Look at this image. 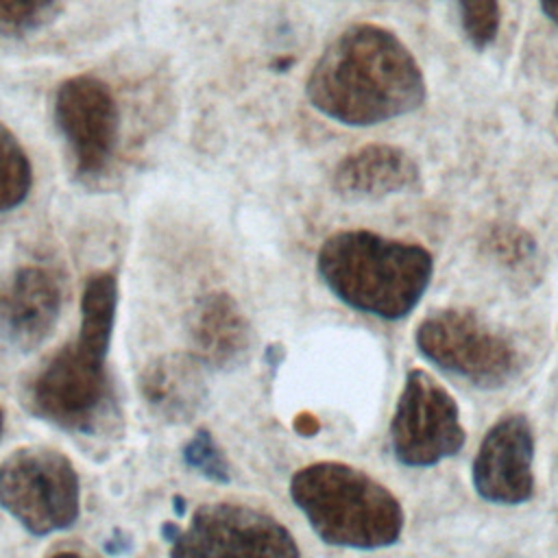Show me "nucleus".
<instances>
[{"instance_id": "1", "label": "nucleus", "mask_w": 558, "mask_h": 558, "mask_svg": "<svg viewBox=\"0 0 558 558\" xmlns=\"http://www.w3.org/2000/svg\"><path fill=\"white\" fill-rule=\"evenodd\" d=\"M305 94L323 116L349 126H371L418 109L425 78L395 33L353 24L320 52Z\"/></svg>"}, {"instance_id": "2", "label": "nucleus", "mask_w": 558, "mask_h": 558, "mask_svg": "<svg viewBox=\"0 0 558 558\" xmlns=\"http://www.w3.org/2000/svg\"><path fill=\"white\" fill-rule=\"evenodd\" d=\"M316 270L331 294L351 310L399 320L421 303L434 275V257L418 244L347 229L320 244Z\"/></svg>"}, {"instance_id": "3", "label": "nucleus", "mask_w": 558, "mask_h": 558, "mask_svg": "<svg viewBox=\"0 0 558 558\" xmlns=\"http://www.w3.org/2000/svg\"><path fill=\"white\" fill-rule=\"evenodd\" d=\"M290 497L314 534L331 547L375 551L403 534L405 514L395 493L347 462L301 466L290 477Z\"/></svg>"}, {"instance_id": "4", "label": "nucleus", "mask_w": 558, "mask_h": 558, "mask_svg": "<svg viewBox=\"0 0 558 558\" xmlns=\"http://www.w3.org/2000/svg\"><path fill=\"white\" fill-rule=\"evenodd\" d=\"M414 344L429 364L482 390L508 386L521 364L514 342L464 307L427 314L414 331Z\"/></svg>"}, {"instance_id": "5", "label": "nucleus", "mask_w": 558, "mask_h": 558, "mask_svg": "<svg viewBox=\"0 0 558 558\" xmlns=\"http://www.w3.org/2000/svg\"><path fill=\"white\" fill-rule=\"evenodd\" d=\"M0 506L37 536L74 525L81 510L74 464L59 449L44 445L11 451L0 462Z\"/></svg>"}, {"instance_id": "6", "label": "nucleus", "mask_w": 558, "mask_h": 558, "mask_svg": "<svg viewBox=\"0 0 558 558\" xmlns=\"http://www.w3.org/2000/svg\"><path fill=\"white\" fill-rule=\"evenodd\" d=\"M105 357L78 340L59 349L26 388L31 412L68 432L92 434L111 405Z\"/></svg>"}, {"instance_id": "7", "label": "nucleus", "mask_w": 558, "mask_h": 558, "mask_svg": "<svg viewBox=\"0 0 558 558\" xmlns=\"http://www.w3.org/2000/svg\"><path fill=\"white\" fill-rule=\"evenodd\" d=\"M170 558H301L292 532L270 512L214 501L194 510L170 541Z\"/></svg>"}, {"instance_id": "8", "label": "nucleus", "mask_w": 558, "mask_h": 558, "mask_svg": "<svg viewBox=\"0 0 558 558\" xmlns=\"http://www.w3.org/2000/svg\"><path fill=\"white\" fill-rule=\"evenodd\" d=\"M464 440L466 432L453 395L427 371H408L390 418L395 458L410 469H429L453 458Z\"/></svg>"}, {"instance_id": "9", "label": "nucleus", "mask_w": 558, "mask_h": 558, "mask_svg": "<svg viewBox=\"0 0 558 558\" xmlns=\"http://www.w3.org/2000/svg\"><path fill=\"white\" fill-rule=\"evenodd\" d=\"M54 122L83 177L107 170L120 133L118 105L107 83L89 74L63 81L54 94Z\"/></svg>"}, {"instance_id": "10", "label": "nucleus", "mask_w": 558, "mask_h": 558, "mask_svg": "<svg viewBox=\"0 0 558 558\" xmlns=\"http://www.w3.org/2000/svg\"><path fill=\"white\" fill-rule=\"evenodd\" d=\"M534 427L521 412L497 418L484 434L473 464L475 493L495 506H521L534 495Z\"/></svg>"}, {"instance_id": "11", "label": "nucleus", "mask_w": 558, "mask_h": 558, "mask_svg": "<svg viewBox=\"0 0 558 558\" xmlns=\"http://www.w3.org/2000/svg\"><path fill=\"white\" fill-rule=\"evenodd\" d=\"M63 303L61 279L44 266H22L0 288V331L24 351L52 331Z\"/></svg>"}, {"instance_id": "12", "label": "nucleus", "mask_w": 558, "mask_h": 558, "mask_svg": "<svg viewBox=\"0 0 558 558\" xmlns=\"http://www.w3.org/2000/svg\"><path fill=\"white\" fill-rule=\"evenodd\" d=\"M192 355L211 368L242 364L253 344V329L238 301L227 292L203 294L187 320Z\"/></svg>"}, {"instance_id": "13", "label": "nucleus", "mask_w": 558, "mask_h": 558, "mask_svg": "<svg viewBox=\"0 0 558 558\" xmlns=\"http://www.w3.org/2000/svg\"><path fill=\"white\" fill-rule=\"evenodd\" d=\"M418 185L416 161L390 144L362 146L342 157L331 172V187L344 198H384Z\"/></svg>"}, {"instance_id": "14", "label": "nucleus", "mask_w": 558, "mask_h": 558, "mask_svg": "<svg viewBox=\"0 0 558 558\" xmlns=\"http://www.w3.org/2000/svg\"><path fill=\"white\" fill-rule=\"evenodd\" d=\"M140 392L155 416L185 423L205 401L203 364L190 353H168L150 360L140 373Z\"/></svg>"}, {"instance_id": "15", "label": "nucleus", "mask_w": 558, "mask_h": 558, "mask_svg": "<svg viewBox=\"0 0 558 558\" xmlns=\"http://www.w3.org/2000/svg\"><path fill=\"white\" fill-rule=\"evenodd\" d=\"M118 307V281L111 272H94L81 296V327L76 340L100 353L109 351Z\"/></svg>"}, {"instance_id": "16", "label": "nucleus", "mask_w": 558, "mask_h": 558, "mask_svg": "<svg viewBox=\"0 0 558 558\" xmlns=\"http://www.w3.org/2000/svg\"><path fill=\"white\" fill-rule=\"evenodd\" d=\"M33 168L17 137L0 122V211L17 207L31 192Z\"/></svg>"}, {"instance_id": "17", "label": "nucleus", "mask_w": 558, "mask_h": 558, "mask_svg": "<svg viewBox=\"0 0 558 558\" xmlns=\"http://www.w3.org/2000/svg\"><path fill=\"white\" fill-rule=\"evenodd\" d=\"M486 246L493 259H497L508 272L517 277L534 275L538 251L530 233L512 225H497L488 231Z\"/></svg>"}, {"instance_id": "18", "label": "nucleus", "mask_w": 558, "mask_h": 558, "mask_svg": "<svg viewBox=\"0 0 558 558\" xmlns=\"http://www.w3.org/2000/svg\"><path fill=\"white\" fill-rule=\"evenodd\" d=\"M453 4L458 9L464 37L471 41V46L475 50L488 48L499 33V0H453Z\"/></svg>"}, {"instance_id": "19", "label": "nucleus", "mask_w": 558, "mask_h": 558, "mask_svg": "<svg viewBox=\"0 0 558 558\" xmlns=\"http://www.w3.org/2000/svg\"><path fill=\"white\" fill-rule=\"evenodd\" d=\"M183 460L190 469L203 477L227 484L231 480V466L225 451L218 447L214 436L207 429H198L183 447Z\"/></svg>"}, {"instance_id": "20", "label": "nucleus", "mask_w": 558, "mask_h": 558, "mask_svg": "<svg viewBox=\"0 0 558 558\" xmlns=\"http://www.w3.org/2000/svg\"><path fill=\"white\" fill-rule=\"evenodd\" d=\"M57 0H0V33L24 35L39 28L54 9Z\"/></svg>"}, {"instance_id": "21", "label": "nucleus", "mask_w": 558, "mask_h": 558, "mask_svg": "<svg viewBox=\"0 0 558 558\" xmlns=\"http://www.w3.org/2000/svg\"><path fill=\"white\" fill-rule=\"evenodd\" d=\"M541 9L554 24H558V0H541Z\"/></svg>"}, {"instance_id": "22", "label": "nucleus", "mask_w": 558, "mask_h": 558, "mask_svg": "<svg viewBox=\"0 0 558 558\" xmlns=\"http://www.w3.org/2000/svg\"><path fill=\"white\" fill-rule=\"evenodd\" d=\"M50 558H83V556H78L74 551H59V554H52Z\"/></svg>"}, {"instance_id": "23", "label": "nucleus", "mask_w": 558, "mask_h": 558, "mask_svg": "<svg viewBox=\"0 0 558 558\" xmlns=\"http://www.w3.org/2000/svg\"><path fill=\"white\" fill-rule=\"evenodd\" d=\"M0 432H2V410H0Z\"/></svg>"}, {"instance_id": "24", "label": "nucleus", "mask_w": 558, "mask_h": 558, "mask_svg": "<svg viewBox=\"0 0 558 558\" xmlns=\"http://www.w3.org/2000/svg\"><path fill=\"white\" fill-rule=\"evenodd\" d=\"M556 120H558V105H556Z\"/></svg>"}]
</instances>
